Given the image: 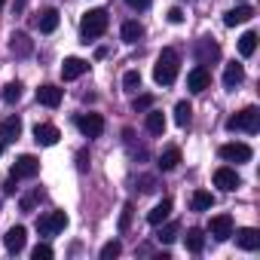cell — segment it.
I'll return each mask as SVG.
<instances>
[{"label":"cell","instance_id":"9","mask_svg":"<svg viewBox=\"0 0 260 260\" xmlns=\"http://www.w3.org/2000/svg\"><path fill=\"white\" fill-rule=\"evenodd\" d=\"M37 172H40V159L31 156V153H25V156H19L16 166H13V181H19V178H34Z\"/></svg>","mask_w":260,"mask_h":260},{"label":"cell","instance_id":"10","mask_svg":"<svg viewBox=\"0 0 260 260\" xmlns=\"http://www.w3.org/2000/svg\"><path fill=\"white\" fill-rule=\"evenodd\" d=\"M208 233H211L217 242H226V239L233 236V217H230V214H214V217L208 220Z\"/></svg>","mask_w":260,"mask_h":260},{"label":"cell","instance_id":"25","mask_svg":"<svg viewBox=\"0 0 260 260\" xmlns=\"http://www.w3.org/2000/svg\"><path fill=\"white\" fill-rule=\"evenodd\" d=\"M211 205H214V196H211L208 190H196V193L190 196V208H193V211H208Z\"/></svg>","mask_w":260,"mask_h":260},{"label":"cell","instance_id":"12","mask_svg":"<svg viewBox=\"0 0 260 260\" xmlns=\"http://www.w3.org/2000/svg\"><path fill=\"white\" fill-rule=\"evenodd\" d=\"M10 52H13L16 58H28V55L34 52V40H31L25 31H16V34L10 37Z\"/></svg>","mask_w":260,"mask_h":260},{"label":"cell","instance_id":"17","mask_svg":"<svg viewBox=\"0 0 260 260\" xmlns=\"http://www.w3.org/2000/svg\"><path fill=\"white\" fill-rule=\"evenodd\" d=\"M236 245H239L242 251H257V248H260V233L251 230V226H245V230L236 233Z\"/></svg>","mask_w":260,"mask_h":260},{"label":"cell","instance_id":"16","mask_svg":"<svg viewBox=\"0 0 260 260\" xmlns=\"http://www.w3.org/2000/svg\"><path fill=\"white\" fill-rule=\"evenodd\" d=\"M25 239H28L25 226H13V230L4 236V245H7V251H10V254H19V251L25 248Z\"/></svg>","mask_w":260,"mask_h":260},{"label":"cell","instance_id":"18","mask_svg":"<svg viewBox=\"0 0 260 260\" xmlns=\"http://www.w3.org/2000/svg\"><path fill=\"white\" fill-rule=\"evenodd\" d=\"M22 135V119L19 116H7L4 122H0V138L4 141H16Z\"/></svg>","mask_w":260,"mask_h":260},{"label":"cell","instance_id":"28","mask_svg":"<svg viewBox=\"0 0 260 260\" xmlns=\"http://www.w3.org/2000/svg\"><path fill=\"white\" fill-rule=\"evenodd\" d=\"M254 49H257V34H254V31H245V34L239 37V52H242V58H251Z\"/></svg>","mask_w":260,"mask_h":260},{"label":"cell","instance_id":"40","mask_svg":"<svg viewBox=\"0 0 260 260\" xmlns=\"http://www.w3.org/2000/svg\"><path fill=\"white\" fill-rule=\"evenodd\" d=\"M77 169H80V172H86V169H89V156H86V150H80V153H77Z\"/></svg>","mask_w":260,"mask_h":260},{"label":"cell","instance_id":"6","mask_svg":"<svg viewBox=\"0 0 260 260\" xmlns=\"http://www.w3.org/2000/svg\"><path fill=\"white\" fill-rule=\"evenodd\" d=\"M214 187H220L223 193H233V190H239V187H242V178L236 175V169L220 166V169L214 172Z\"/></svg>","mask_w":260,"mask_h":260},{"label":"cell","instance_id":"43","mask_svg":"<svg viewBox=\"0 0 260 260\" xmlns=\"http://www.w3.org/2000/svg\"><path fill=\"white\" fill-rule=\"evenodd\" d=\"M4 4H7V0H0V7H4Z\"/></svg>","mask_w":260,"mask_h":260},{"label":"cell","instance_id":"26","mask_svg":"<svg viewBox=\"0 0 260 260\" xmlns=\"http://www.w3.org/2000/svg\"><path fill=\"white\" fill-rule=\"evenodd\" d=\"M184 245H187V251H193V254H199L202 248H205V233L202 230H187V236H184Z\"/></svg>","mask_w":260,"mask_h":260},{"label":"cell","instance_id":"39","mask_svg":"<svg viewBox=\"0 0 260 260\" xmlns=\"http://www.w3.org/2000/svg\"><path fill=\"white\" fill-rule=\"evenodd\" d=\"M166 19H169V22H172V25H181V22H184V13H181V10H178V7H172V10H169V13H166Z\"/></svg>","mask_w":260,"mask_h":260},{"label":"cell","instance_id":"14","mask_svg":"<svg viewBox=\"0 0 260 260\" xmlns=\"http://www.w3.org/2000/svg\"><path fill=\"white\" fill-rule=\"evenodd\" d=\"M254 19V10L251 7H236V10H230V13H223V25L226 28H236V25H245V22H251Z\"/></svg>","mask_w":260,"mask_h":260},{"label":"cell","instance_id":"38","mask_svg":"<svg viewBox=\"0 0 260 260\" xmlns=\"http://www.w3.org/2000/svg\"><path fill=\"white\" fill-rule=\"evenodd\" d=\"M31 257H34V260H49V257H52V248H49V245H37Z\"/></svg>","mask_w":260,"mask_h":260},{"label":"cell","instance_id":"13","mask_svg":"<svg viewBox=\"0 0 260 260\" xmlns=\"http://www.w3.org/2000/svg\"><path fill=\"white\" fill-rule=\"evenodd\" d=\"M58 138H61V132L55 125H49V122H40L37 128H34V141L40 144V147H52V144H58Z\"/></svg>","mask_w":260,"mask_h":260},{"label":"cell","instance_id":"32","mask_svg":"<svg viewBox=\"0 0 260 260\" xmlns=\"http://www.w3.org/2000/svg\"><path fill=\"white\" fill-rule=\"evenodd\" d=\"M19 98H22V83H10V86L4 89V101H7V104H16Z\"/></svg>","mask_w":260,"mask_h":260},{"label":"cell","instance_id":"30","mask_svg":"<svg viewBox=\"0 0 260 260\" xmlns=\"http://www.w3.org/2000/svg\"><path fill=\"white\" fill-rule=\"evenodd\" d=\"M159 226H162V223H159ZM178 233H181V223H178V220H172V223H166V226L159 230V236H156V239L169 245V242H175V239H178Z\"/></svg>","mask_w":260,"mask_h":260},{"label":"cell","instance_id":"35","mask_svg":"<svg viewBox=\"0 0 260 260\" xmlns=\"http://www.w3.org/2000/svg\"><path fill=\"white\" fill-rule=\"evenodd\" d=\"M132 211H135L132 202H125V205H122V214H119V233L128 230V223H132Z\"/></svg>","mask_w":260,"mask_h":260},{"label":"cell","instance_id":"1","mask_svg":"<svg viewBox=\"0 0 260 260\" xmlns=\"http://www.w3.org/2000/svg\"><path fill=\"white\" fill-rule=\"evenodd\" d=\"M178 68H181V58L175 49H162L159 58H156V68H153V80L159 86H172L178 80Z\"/></svg>","mask_w":260,"mask_h":260},{"label":"cell","instance_id":"19","mask_svg":"<svg viewBox=\"0 0 260 260\" xmlns=\"http://www.w3.org/2000/svg\"><path fill=\"white\" fill-rule=\"evenodd\" d=\"M242 80H245V68H242L239 61H230V64L223 68V86H226V89H236Z\"/></svg>","mask_w":260,"mask_h":260},{"label":"cell","instance_id":"34","mask_svg":"<svg viewBox=\"0 0 260 260\" xmlns=\"http://www.w3.org/2000/svg\"><path fill=\"white\" fill-rule=\"evenodd\" d=\"M122 254V245L113 239V242H107L104 248H101V260H113V257H119Z\"/></svg>","mask_w":260,"mask_h":260},{"label":"cell","instance_id":"5","mask_svg":"<svg viewBox=\"0 0 260 260\" xmlns=\"http://www.w3.org/2000/svg\"><path fill=\"white\" fill-rule=\"evenodd\" d=\"M77 128L83 132V138H101L104 116L101 113H83V116H77Z\"/></svg>","mask_w":260,"mask_h":260},{"label":"cell","instance_id":"21","mask_svg":"<svg viewBox=\"0 0 260 260\" xmlns=\"http://www.w3.org/2000/svg\"><path fill=\"white\" fill-rule=\"evenodd\" d=\"M144 125H147V132H150V135H162V132H166V116H162V110H153V107H150Z\"/></svg>","mask_w":260,"mask_h":260},{"label":"cell","instance_id":"42","mask_svg":"<svg viewBox=\"0 0 260 260\" xmlns=\"http://www.w3.org/2000/svg\"><path fill=\"white\" fill-rule=\"evenodd\" d=\"M4 147H7V141H4V138H0V153H4Z\"/></svg>","mask_w":260,"mask_h":260},{"label":"cell","instance_id":"31","mask_svg":"<svg viewBox=\"0 0 260 260\" xmlns=\"http://www.w3.org/2000/svg\"><path fill=\"white\" fill-rule=\"evenodd\" d=\"M122 89H125V92H138V89H141V74H138V71H125Z\"/></svg>","mask_w":260,"mask_h":260},{"label":"cell","instance_id":"27","mask_svg":"<svg viewBox=\"0 0 260 260\" xmlns=\"http://www.w3.org/2000/svg\"><path fill=\"white\" fill-rule=\"evenodd\" d=\"M141 37H144V25L141 22H125L122 25V40L125 43H138Z\"/></svg>","mask_w":260,"mask_h":260},{"label":"cell","instance_id":"22","mask_svg":"<svg viewBox=\"0 0 260 260\" xmlns=\"http://www.w3.org/2000/svg\"><path fill=\"white\" fill-rule=\"evenodd\" d=\"M43 34H52L55 28H58V10H43L40 16H37V22H34Z\"/></svg>","mask_w":260,"mask_h":260},{"label":"cell","instance_id":"11","mask_svg":"<svg viewBox=\"0 0 260 260\" xmlns=\"http://www.w3.org/2000/svg\"><path fill=\"white\" fill-rule=\"evenodd\" d=\"M211 86V74H208V68L205 64H196L190 74H187V89L190 92H205Z\"/></svg>","mask_w":260,"mask_h":260},{"label":"cell","instance_id":"4","mask_svg":"<svg viewBox=\"0 0 260 260\" xmlns=\"http://www.w3.org/2000/svg\"><path fill=\"white\" fill-rule=\"evenodd\" d=\"M68 226V214L64 211H49L43 217H37V233L40 236H55Z\"/></svg>","mask_w":260,"mask_h":260},{"label":"cell","instance_id":"37","mask_svg":"<svg viewBox=\"0 0 260 260\" xmlns=\"http://www.w3.org/2000/svg\"><path fill=\"white\" fill-rule=\"evenodd\" d=\"M138 184H141V193H153L156 190V178H150V175H141Z\"/></svg>","mask_w":260,"mask_h":260},{"label":"cell","instance_id":"24","mask_svg":"<svg viewBox=\"0 0 260 260\" xmlns=\"http://www.w3.org/2000/svg\"><path fill=\"white\" fill-rule=\"evenodd\" d=\"M178 166H181V150H178V147L162 150V156H159V169H162V172H175Z\"/></svg>","mask_w":260,"mask_h":260},{"label":"cell","instance_id":"7","mask_svg":"<svg viewBox=\"0 0 260 260\" xmlns=\"http://www.w3.org/2000/svg\"><path fill=\"white\" fill-rule=\"evenodd\" d=\"M217 58H220V46H217V40L202 37V40L196 43V61H199V64H211V61H217Z\"/></svg>","mask_w":260,"mask_h":260},{"label":"cell","instance_id":"15","mask_svg":"<svg viewBox=\"0 0 260 260\" xmlns=\"http://www.w3.org/2000/svg\"><path fill=\"white\" fill-rule=\"evenodd\" d=\"M86 71H89V61H83V58H64V64H61V80H80Z\"/></svg>","mask_w":260,"mask_h":260},{"label":"cell","instance_id":"8","mask_svg":"<svg viewBox=\"0 0 260 260\" xmlns=\"http://www.w3.org/2000/svg\"><path fill=\"white\" fill-rule=\"evenodd\" d=\"M251 156H254L251 147L242 144V141H233V144H223L220 147V159H226V162H248Z\"/></svg>","mask_w":260,"mask_h":260},{"label":"cell","instance_id":"33","mask_svg":"<svg viewBox=\"0 0 260 260\" xmlns=\"http://www.w3.org/2000/svg\"><path fill=\"white\" fill-rule=\"evenodd\" d=\"M40 199H43V190H40V187H37L34 193H28V196H22V211H34V205H37Z\"/></svg>","mask_w":260,"mask_h":260},{"label":"cell","instance_id":"23","mask_svg":"<svg viewBox=\"0 0 260 260\" xmlns=\"http://www.w3.org/2000/svg\"><path fill=\"white\" fill-rule=\"evenodd\" d=\"M169 214H172V199H162L153 211H147V223L150 226H159L162 220H169Z\"/></svg>","mask_w":260,"mask_h":260},{"label":"cell","instance_id":"29","mask_svg":"<svg viewBox=\"0 0 260 260\" xmlns=\"http://www.w3.org/2000/svg\"><path fill=\"white\" fill-rule=\"evenodd\" d=\"M190 119H193V107H190L187 101H178V104H175V122H178L181 128H187Z\"/></svg>","mask_w":260,"mask_h":260},{"label":"cell","instance_id":"3","mask_svg":"<svg viewBox=\"0 0 260 260\" xmlns=\"http://www.w3.org/2000/svg\"><path fill=\"white\" fill-rule=\"evenodd\" d=\"M226 128H230V132H248V135H254L257 128H260V110L257 107H245L242 113H236V116L226 119Z\"/></svg>","mask_w":260,"mask_h":260},{"label":"cell","instance_id":"2","mask_svg":"<svg viewBox=\"0 0 260 260\" xmlns=\"http://www.w3.org/2000/svg\"><path fill=\"white\" fill-rule=\"evenodd\" d=\"M107 25H110V19H107V13H104V10H89V13L83 16V22H80L83 43H89V40L101 37V34L107 31Z\"/></svg>","mask_w":260,"mask_h":260},{"label":"cell","instance_id":"20","mask_svg":"<svg viewBox=\"0 0 260 260\" xmlns=\"http://www.w3.org/2000/svg\"><path fill=\"white\" fill-rule=\"evenodd\" d=\"M37 101L43 107H58L61 104V89L58 86H40L37 89Z\"/></svg>","mask_w":260,"mask_h":260},{"label":"cell","instance_id":"36","mask_svg":"<svg viewBox=\"0 0 260 260\" xmlns=\"http://www.w3.org/2000/svg\"><path fill=\"white\" fill-rule=\"evenodd\" d=\"M132 107H135V110H150V107H153V95H138V98L132 101Z\"/></svg>","mask_w":260,"mask_h":260},{"label":"cell","instance_id":"41","mask_svg":"<svg viewBox=\"0 0 260 260\" xmlns=\"http://www.w3.org/2000/svg\"><path fill=\"white\" fill-rule=\"evenodd\" d=\"M125 4L132 7V10H147V7H150V0H125Z\"/></svg>","mask_w":260,"mask_h":260}]
</instances>
